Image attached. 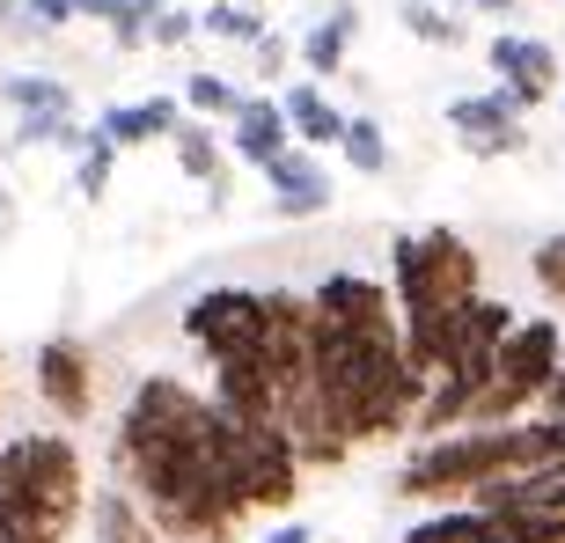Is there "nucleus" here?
Segmentation results:
<instances>
[{
	"label": "nucleus",
	"instance_id": "f257e3e1",
	"mask_svg": "<svg viewBox=\"0 0 565 543\" xmlns=\"http://www.w3.org/2000/svg\"><path fill=\"white\" fill-rule=\"evenodd\" d=\"M118 485H126L154 536L177 543H228L250 522V507L235 492V470L213 434V397H199L177 375H147L118 418Z\"/></svg>",
	"mask_w": 565,
	"mask_h": 543
},
{
	"label": "nucleus",
	"instance_id": "f03ea898",
	"mask_svg": "<svg viewBox=\"0 0 565 543\" xmlns=\"http://www.w3.org/2000/svg\"><path fill=\"white\" fill-rule=\"evenodd\" d=\"M390 301H397V331H404V360L434 375L448 360V331H456L462 301L478 294V251L456 228H426V235H397L390 243Z\"/></svg>",
	"mask_w": 565,
	"mask_h": 543
},
{
	"label": "nucleus",
	"instance_id": "7ed1b4c3",
	"mask_svg": "<svg viewBox=\"0 0 565 543\" xmlns=\"http://www.w3.org/2000/svg\"><path fill=\"white\" fill-rule=\"evenodd\" d=\"M551 426L544 418H507V426H448L404 462L397 492L404 500H456L484 478H507V470H536L551 462Z\"/></svg>",
	"mask_w": 565,
	"mask_h": 543
},
{
	"label": "nucleus",
	"instance_id": "20e7f679",
	"mask_svg": "<svg viewBox=\"0 0 565 543\" xmlns=\"http://www.w3.org/2000/svg\"><path fill=\"white\" fill-rule=\"evenodd\" d=\"M0 507L44 514L52 529H74L88 507V470L82 448L66 434H15L0 440Z\"/></svg>",
	"mask_w": 565,
	"mask_h": 543
},
{
	"label": "nucleus",
	"instance_id": "39448f33",
	"mask_svg": "<svg viewBox=\"0 0 565 543\" xmlns=\"http://www.w3.org/2000/svg\"><path fill=\"white\" fill-rule=\"evenodd\" d=\"M558 323L551 316H529V323H514V331L500 338V353H492V375H484V390L470 397V412H462V426H507V418H522L529 404L544 397L551 368H558Z\"/></svg>",
	"mask_w": 565,
	"mask_h": 543
},
{
	"label": "nucleus",
	"instance_id": "423d86ee",
	"mask_svg": "<svg viewBox=\"0 0 565 543\" xmlns=\"http://www.w3.org/2000/svg\"><path fill=\"white\" fill-rule=\"evenodd\" d=\"M184 338L206 360H243L265 345V294L257 287H206L184 309Z\"/></svg>",
	"mask_w": 565,
	"mask_h": 543
},
{
	"label": "nucleus",
	"instance_id": "0eeeda50",
	"mask_svg": "<svg viewBox=\"0 0 565 543\" xmlns=\"http://www.w3.org/2000/svg\"><path fill=\"white\" fill-rule=\"evenodd\" d=\"M38 397L60 418L96 412V353H88L82 338H44L38 345Z\"/></svg>",
	"mask_w": 565,
	"mask_h": 543
},
{
	"label": "nucleus",
	"instance_id": "6e6552de",
	"mask_svg": "<svg viewBox=\"0 0 565 543\" xmlns=\"http://www.w3.org/2000/svg\"><path fill=\"white\" fill-rule=\"evenodd\" d=\"M448 126H456V140L470 147V155H522V104L507 96V88H492V96H456L448 104Z\"/></svg>",
	"mask_w": 565,
	"mask_h": 543
},
{
	"label": "nucleus",
	"instance_id": "1a4fd4ad",
	"mask_svg": "<svg viewBox=\"0 0 565 543\" xmlns=\"http://www.w3.org/2000/svg\"><path fill=\"white\" fill-rule=\"evenodd\" d=\"M492 74H500V88L522 110H536V104H551V88H558V52H551L544 38L500 30V38H492Z\"/></svg>",
	"mask_w": 565,
	"mask_h": 543
},
{
	"label": "nucleus",
	"instance_id": "9d476101",
	"mask_svg": "<svg viewBox=\"0 0 565 543\" xmlns=\"http://www.w3.org/2000/svg\"><path fill=\"white\" fill-rule=\"evenodd\" d=\"M265 169V184H273V213L279 221H309V213L331 206V177L316 169V155H301V147H279Z\"/></svg>",
	"mask_w": 565,
	"mask_h": 543
},
{
	"label": "nucleus",
	"instance_id": "9b49d317",
	"mask_svg": "<svg viewBox=\"0 0 565 543\" xmlns=\"http://www.w3.org/2000/svg\"><path fill=\"white\" fill-rule=\"evenodd\" d=\"M279 118H287V132H301L309 147H338V132H345V110H338L316 82H294L287 96H279Z\"/></svg>",
	"mask_w": 565,
	"mask_h": 543
},
{
	"label": "nucleus",
	"instance_id": "f8f14e48",
	"mask_svg": "<svg viewBox=\"0 0 565 543\" xmlns=\"http://www.w3.org/2000/svg\"><path fill=\"white\" fill-rule=\"evenodd\" d=\"M177 118H184V110L169 104V96H147V104H118V110H104V140L110 147H140V140H169V132H177Z\"/></svg>",
	"mask_w": 565,
	"mask_h": 543
},
{
	"label": "nucleus",
	"instance_id": "ddd939ff",
	"mask_svg": "<svg viewBox=\"0 0 565 543\" xmlns=\"http://www.w3.org/2000/svg\"><path fill=\"white\" fill-rule=\"evenodd\" d=\"M228 118H235V155L243 162H273L279 147H287V118H279L273 96H243Z\"/></svg>",
	"mask_w": 565,
	"mask_h": 543
},
{
	"label": "nucleus",
	"instance_id": "4468645a",
	"mask_svg": "<svg viewBox=\"0 0 565 543\" xmlns=\"http://www.w3.org/2000/svg\"><path fill=\"white\" fill-rule=\"evenodd\" d=\"M0 96H8L22 118H74V88L52 82V74H8Z\"/></svg>",
	"mask_w": 565,
	"mask_h": 543
},
{
	"label": "nucleus",
	"instance_id": "2eb2a0df",
	"mask_svg": "<svg viewBox=\"0 0 565 543\" xmlns=\"http://www.w3.org/2000/svg\"><path fill=\"white\" fill-rule=\"evenodd\" d=\"M353 30H360L353 8H331V22H316L309 38H301V66H309V74H338L345 52H353Z\"/></svg>",
	"mask_w": 565,
	"mask_h": 543
},
{
	"label": "nucleus",
	"instance_id": "dca6fc26",
	"mask_svg": "<svg viewBox=\"0 0 565 543\" xmlns=\"http://www.w3.org/2000/svg\"><path fill=\"white\" fill-rule=\"evenodd\" d=\"M96 536L104 543H154V522L140 514V500H132L126 485H110V492H96Z\"/></svg>",
	"mask_w": 565,
	"mask_h": 543
},
{
	"label": "nucleus",
	"instance_id": "f3484780",
	"mask_svg": "<svg viewBox=\"0 0 565 543\" xmlns=\"http://www.w3.org/2000/svg\"><path fill=\"white\" fill-rule=\"evenodd\" d=\"M177 162H184V177H199V184H213V199L228 191V169H221V147H213L206 126H191V118H177Z\"/></svg>",
	"mask_w": 565,
	"mask_h": 543
},
{
	"label": "nucleus",
	"instance_id": "a211bd4d",
	"mask_svg": "<svg viewBox=\"0 0 565 543\" xmlns=\"http://www.w3.org/2000/svg\"><path fill=\"white\" fill-rule=\"evenodd\" d=\"M338 155H345L360 177H382V169H390V132H382L375 118H345V132H338Z\"/></svg>",
	"mask_w": 565,
	"mask_h": 543
},
{
	"label": "nucleus",
	"instance_id": "6ab92c4d",
	"mask_svg": "<svg viewBox=\"0 0 565 543\" xmlns=\"http://www.w3.org/2000/svg\"><path fill=\"white\" fill-rule=\"evenodd\" d=\"M199 30L206 38H228V44H257V8H235V0H221V8H199Z\"/></svg>",
	"mask_w": 565,
	"mask_h": 543
},
{
	"label": "nucleus",
	"instance_id": "aec40b11",
	"mask_svg": "<svg viewBox=\"0 0 565 543\" xmlns=\"http://www.w3.org/2000/svg\"><path fill=\"white\" fill-rule=\"evenodd\" d=\"M397 15H404V30H412V38H426V44H462V22L440 15L434 0H404Z\"/></svg>",
	"mask_w": 565,
	"mask_h": 543
},
{
	"label": "nucleus",
	"instance_id": "412c9836",
	"mask_svg": "<svg viewBox=\"0 0 565 543\" xmlns=\"http://www.w3.org/2000/svg\"><path fill=\"white\" fill-rule=\"evenodd\" d=\"M184 104L199 110V118H228L243 96H235V82H221V74H191V82H184Z\"/></svg>",
	"mask_w": 565,
	"mask_h": 543
},
{
	"label": "nucleus",
	"instance_id": "4be33fe9",
	"mask_svg": "<svg viewBox=\"0 0 565 543\" xmlns=\"http://www.w3.org/2000/svg\"><path fill=\"white\" fill-rule=\"evenodd\" d=\"M0 543H66V529H52L44 514H22V507H0Z\"/></svg>",
	"mask_w": 565,
	"mask_h": 543
},
{
	"label": "nucleus",
	"instance_id": "5701e85b",
	"mask_svg": "<svg viewBox=\"0 0 565 543\" xmlns=\"http://www.w3.org/2000/svg\"><path fill=\"white\" fill-rule=\"evenodd\" d=\"M529 272H536V287H544L551 301H565V235H544L536 257H529Z\"/></svg>",
	"mask_w": 565,
	"mask_h": 543
},
{
	"label": "nucleus",
	"instance_id": "b1692460",
	"mask_svg": "<svg viewBox=\"0 0 565 543\" xmlns=\"http://www.w3.org/2000/svg\"><path fill=\"white\" fill-rule=\"evenodd\" d=\"M110 162H118V147H110V140H104V132H96V140H88V147H82V169H74V184H82V191H88V199H96V191H104V184H110Z\"/></svg>",
	"mask_w": 565,
	"mask_h": 543
},
{
	"label": "nucleus",
	"instance_id": "393cba45",
	"mask_svg": "<svg viewBox=\"0 0 565 543\" xmlns=\"http://www.w3.org/2000/svg\"><path fill=\"white\" fill-rule=\"evenodd\" d=\"M191 30H199L191 8H154V15H147V44H184Z\"/></svg>",
	"mask_w": 565,
	"mask_h": 543
},
{
	"label": "nucleus",
	"instance_id": "a878e982",
	"mask_svg": "<svg viewBox=\"0 0 565 543\" xmlns=\"http://www.w3.org/2000/svg\"><path fill=\"white\" fill-rule=\"evenodd\" d=\"M22 15H30V30H66L74 22V0H22Z\"/></svg>",
	"mask_w": 565,
	"mask_h": 543
},
{
	"label": "nucleus",
	"instance_id": "bb28decb",
	"mask_svg": "<svg viewBox=\"0 0 565 543\" xmlns=\"http://www.w3.org/2000/svg\"><path fill=\"white\" fill-rule=\"evenodd\" d=\"M0 30H8V38H30V15H22V0H0Z\"/></svg>",
	"mask_w": 565,
	"mask_h": 543
},
{
	"label": "nucleus",
	"instance_id": "cd10ccee",
	"mask_svg": "<svg viewBox=\"0 0 565 543\" xmlns=\"http://www.w3.org/2000/svg\"><path fill=\"white\" fill-rule=\"evenodd\" d=\"M265 543H316V529H294V522H287V529H273Z\"/></svg>",
	"mask_w": 565,
	"mask_h": 543
},
{
	"label": "nucleus",
	"instance_id": "c85d7f7f",
	"mask_svg": "<svg viewBox=\"0 0 565 543\" xmlns=\"http://www.w3.org/2000/svg\"><path fill=\"white\" fill-rule=\"evenodd\" d=\"M462 8H478V15H507L514 0H462Z\"/></svg>",
	"mask_w": 565,
	"mask_h": 543
},
{
	"label": "nucleus",
	"instance_id": "c756f323",
	"mask_svg": "<svg viewBox=\"0 0 565 543\" xmlns=\"http://www.w3.org/2000/svg\"><path fill=\"white\" fill-rule=\"evenodd\" d=\"M544 426H551V448L565 456V418H544Z\"/></svg>",
	"mask_w": 565,
	"mask_h": 543
}]
</instances>
